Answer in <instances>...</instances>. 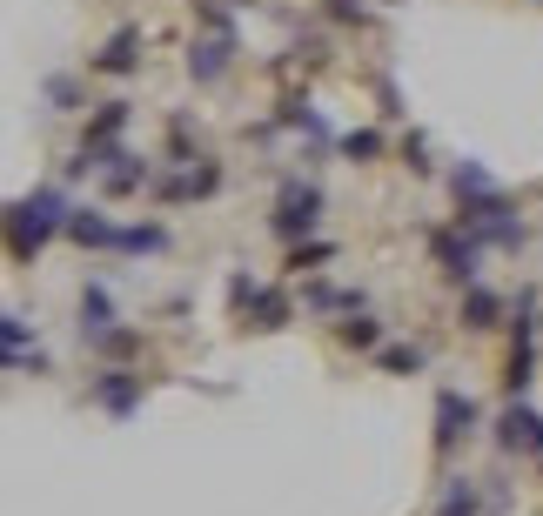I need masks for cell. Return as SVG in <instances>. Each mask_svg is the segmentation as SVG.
<instances>
[{"instance_id":"obj_1","label":"cell","mask_w":543,"mask_h":516,"mask_svg":"<svg viewBox=\"0 0 543 516\" xmlns=\"http://www.w3.org/2000/svg\"><path fill=\"white\" fill-rule=\"evenodd\" d=\"M54 228H68V215H61V195L54 188H41V195H27V202H14V255H41L47 235Z\"/></svg>"},{"instance_id":"obj_2","label":"cell","mask_w":543,"mask_h":516,"mask_svg":"<svg viewBox=\"0 0 543 516\" xmlns=\"http://www.w3.org/2000/svg\"><path fill=\"white\" fill-rule=\"evenodd\" d=\"M503 436H497V443L503 449H510V456H517V449H523V456H543V416H537V409H523V403H510V409H503Z\"/></svg>"},{"instance_id":"obj_3","label":"cell","mask_w":543,"mask_h":516,"mask_svg":"<svg viewBox=\"0 0 543 516\" xmlns=\"http://www.w3.org/2000/svg\"><path fill=\"white\" fill-rule=\"evenodd\" d=\"M530 362H537L530 315H517V342H510V362H503V389H510V403H523V389H530Z\"/></svg>"},{"instance_id":"obj_4","label":"cell","mask_w":543,"mask_h":516,"mask_svg":"<svg viewBox=\"0 0 543 516\" xmlns=\"http://www.w3.org/2000/svg\"><path fill=\"white\" fill-rule=\"evenodd\" d=\"M316 208H322L316 188H289V202L275 215V235H309V228H316Z\"/></svg>"},{"instance_id":"obj_5","label":"cell","mask_w":543,"mask_h":516,"mask_svg":"<svg viewBox=\"0 0 543 516\" xmlns=\"http://www.w3.org/2000/svg\"><path fill=\"white\" fill-rule=\"evenodd\" d=\"M470 423H476V409H470V403H463V396L450 389V396L436 403V449H450V443H456V436H463Z\"/></svg>"},{"instance_id":"obj_6","label":"cell","mask_w":543,"mask_h":516,"mask_svg":"<svg viewBox=\"0 0 543 516\" xmlns=\"http://www.w3.org/2000/svg\"><path fill=\"white\" fill-rule=\"evenodd\" d=\"M436 262L450 282H476V242H456V235H436Z\"/></svg>"},{"instance_id":"obj_7","label":"cell","mask_w":543,"mask_h":516,"mask_svg":"<svg viewBox=\"0 0 543 516\" xmlns=\"http://www.w3.org/2000/svg\"><path fill=\"white\" fill-rule=\"evenodd\" d=\"M68 235H74V242H94V248H114V242H121V235H114L94 208H74V215H68Z\"/></svg>"},{"instance_id":"obj_8","label":"cell","mask_w":543,"mask_h":516,"mask_svg":"<svg viewBox=\"0 0 543 516\" xmlns=\"http://www.w3.org/2000/svg\"><path fill=\"white\" fill-rule=\"evenodd\" d=\"M94 396H101V403H108L114 416H128V409H135V382L121 376V369H108V376L94 382Z\"/></svg>"},{"instance_id":"obj_9","label":"cell","mask_w":543,"mask_h":516,"mask_svg":"<svg viewBox=\"0 0 543 516\" xmlns=\"http://www.w3.org/2000/svg\"><path fill=\"white\" fill-rule=\"evenodd\" d=\"M222 68H228V41H202L188 54V74H195V81H215Z\"/></svg>"},{"instance_id":"obj_10","label":"cell","mask_w":543,"mask_h":516,"mask_svg":"<svg viewBox=\"0 0 543 516\" xmlns=\"http://www.w3.org/2000/svg\"><path fill=\"white\" fill-rule=\"evenodd\" d=\"M94 68H101V74H128V68H135V34H114L108 54H101Z\"/></svg>"},{"instance_id":"obj_11","label":"cell","mask_w":543,"mask_h":516,"mask_svg":"<svg viewBox=\"0 0 543 516\" xmlns=\"http://www.w3.org/2000/svg\"><path fill=\"white\" fill-rule=\"evenodd\" d=\"M376 336H383V329H376L369 315H356V322H342V342H349V349H369Z\"/></svg>"},{"instance_id":"obj_12","label":"cell","mask_w":543,"mask_h":516,"mask_svg":"<svg viewBox=\"0 0 543 516\" xmlns=\"http://www.w3.org/2000/svg\"><path fill=\"white\" fill-rule=\"evenodd\" d=\"M383 369H389V376H416V369H423V349H389Z\"/></svg>"},{"instance_id":"obj_13","label":"cell","mask_w":543,"mask_h":516,"mask_svg":"<svg viewBox=\"0 0 543 516\" xmlns=\"http://www.w3.org/2000/svg\"><path fill=\"white\" fill-rule=\"evenodd\" d=\"M463 315H470V329H490V315H497V302H490L483 289H470V309H463Z\"/></svg>"},{"instance_id":"obj_14","label":"cell","mask_w":543,"mask_h":516,"mask_svg":"<svg viewBox=\"0 0 543 516\" xmlns=\"http://www.w3.org/2000/svg\"><path fill=\"white\" fill-rule=\"evenodd\" d=\"M443 516H476V496L463 490V483H456V490L443 496Z\"/></svg>"},{"instance_id":"obj_15","label":"cell","mask_w":543,"mask_h":516,"mask_svg":"<svg viewBox=\"0 0 543 516\" xmlns=\"http://www.w3.org/2000/svg\"><path fill=\"white\" fill-rule=\"evenodd\" d=\"M356 7H362V0H329V14H336V21H349Z\"/></svg>"}]
</instances>
